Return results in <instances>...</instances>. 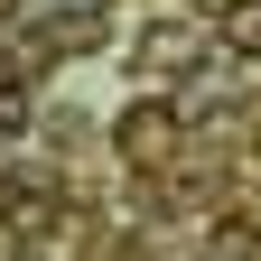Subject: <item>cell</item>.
I'll return each instance as SVG.
<instances>
[{
	"instance_id": "cell-1",
	"label": "cell",
	"mask_w": 261,
	"mask_h": 261,
	"mask_svg": "<svg viewBox=\"0 0 261 261\" xmlns=\"http://www.w3.org/2000/svg\"><path fill=\"white\" fill-rule=\"evenodd\" d=\"M177 140H187V112H177V103H130V112L112 121V149L130 159V168H168Z\"/></svg>"
},
{
	"instance_id": "cell-2",
	"label": "cell",
	"mask_w": 261,
	"mask_h": 261,
	"mask_svg": "<svg viewBox=\"0 0 261 261\" xmlns=\"http://www.w3.org/2000/svg\"><path fill=\"white\" fill-rule=\"evenodd\" d=\"M196 56H205V28L196 19H149L130 38V75H187Z\"/></svg>"
},
{
	"instance_id": "cell-3",
	"label": "cell",
	"mask_w": 261,
	"mask_h": 261,
	"mask_svg": "<svg viewBox=\"0 0 261 261\" xmlns=\"http://www.w3.org/2000/svg\"><path fill=\"white\" fill-rule=\"evenodd\" d=\"M215 38L261 65V0H224V10H215Z\"/></svg>"
},
{
	"instance_id": "cell-4",
	"label": "cell",
	"mask_w": 261,
	"mask_h": 261,
	"mask_svg": "<svg viewBox=\"0 0 261 261\" xmlns=\"http://www.w3.org/2000/svg\"><path fill=\"white\" fill-rule=\"evenodd\" d=\"M0 121H28V93H19L10 75H0Z\"/></svg>"
}]
</instances>
